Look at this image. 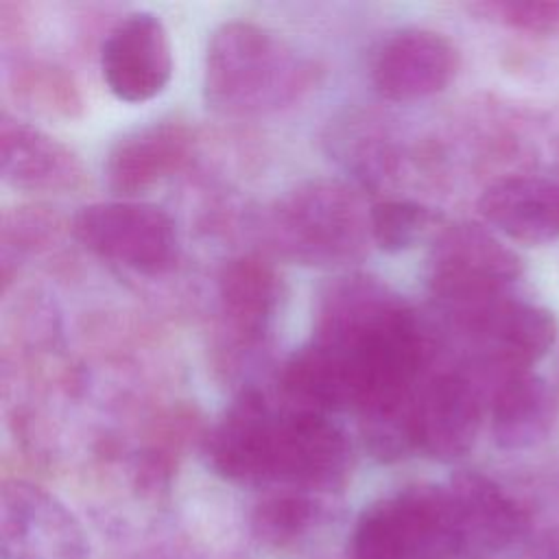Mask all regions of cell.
I'll return each mask as SVG.
<instances>
[{
  "instance_id": "obj_1",
  "label": "cell",
  "mask_w": 559,
  "mask_h": 559,
  "mask_svg": "<svg viewBox=\"0 0 559 559\" xmlns=\"http://www.w3.org/2000/svg\"><path fill=\"white\" fill-rule=\"evenodd\" d=\"M312 341L341 362L371 456L391 463L415 452L413 402L430 352L415 310L369 275L338 277L321 297Z\"/></svg>"
},
{
  "instance_id": "obj_2",
  "label": "cell",
  "mask_w": 559,
  "mask_h": 559,
  "mask_svg": "<svg viewBox=\"0 0 559 559\" xmlns=\"http://www.w3.org/2000/svg\"><path fill=\"white\" fill-rule=\"evenodd\" d=\"M319 74L312 59L269 28L249 20H229L207 39L203 94L218 114L260 116L299 100Z\"/></svg>"
},
{
  "instance_id": "obj_3",
  "label": "cell",
  "mask_w": 559,
  "mask_h": 559,
  "mask_svg": "<svg viewBox=\"0 0 559 559\" xmlns=\"http://www.w3.org/2000/svg\"><path fill=\"white\" fill-rule=\"evenodd\" d=\"M273 249L299 264L360 260L371 240V205L341 179H310L273 201L266 214Z\"/></svg>"
},
{
  "instance_id": "obj_4",
  "label": "cell",
  "mask_w": 559,
  "mask_h": 559,
  "mask_svg": "<svg viewBox=\"0 0 559 559\" xmlns=\"http://www.w3.org/2000/svg\"><path fill=\"white\" fill-rule=\"evenodd\" d=\"M461 552L448 487L413 485L369 504L352 531L347 559H445Z\"/></svg>"
},
{
  "instance_id": "obj_5",
  "label": "cell",
  "mask_w": 559,
  "mask_h": 559,
  "mask_svg": "<svg viewBox=\"0 0 559 559\" xmlns=\"http://www.w3.org/2000/svg\"><path fill=\"white\" fill-rule=\"evenodd\" d=\"M70 229L94 255L142 275L170 271L179 255L175 221L164 207L146 201L111 199L83 205Z\"/></svg>"
},
{
  "instance_id": "obj_6",
  "label": "cell",
  "mask_w": 559,
  "mask_h": 559,
  "mask_svg": "<svg viewBox=\"0 0 559 559\" xmlns=\"http://www.w3.org/2000/svg\"><path fill=\"white\" fill-rule=\"evenodd\" d=\"M522 269V260L511 247L472 221L441 227L428 253L430 290L456 310L502 297Z\"/></svg>"
},
{
  "instance_id": "obj_7",
  "label": "cell",
  "mask_w": 559,
  "mask_h": 559,
  "mask_svg": "<svg viewBox=\"0 0 559 559\" xmlns=\"http://www.w3.org/2000/svg\"><path fill=\"white\" fill-rule=\"evenodd\" d=\"M2 559H87L90 542L76 515L50 491L26 480L0 489Z\"/></svg>"
},
{
  "instance_id": "obj_8",
  "label": "cell",
  "mask_w": 559,
  "mask_h": 559,
  "mask_svg": "<svg viewBox=\"0 0 559 559\" xmlns=\"http://www.w3.org/2000/svg\"><path fill=\"white\" fill-rule=\"evenodd\" d=\"M352 463V441L328 413L290 406L280 411L273 483L308 493L338 491Z\"/></svg>"
},
{
  "instance_id": "obj_9",
  "label": "cell",
  "mask_w": 559,
  "mask_h": 559,
  "mask_svg": "<svg viewBox=\"0 0 559 559\" xmlns=\"http://www.w3.org/2000/svg\"><path fill=\"white\" fill-rule=\"evenodd\" d=\"M277 419L280 411L258 389H242L205 435L210 467L231 483H273Z\"/></svg>"
},
{
  "instance_id": "obj_10",
  "label": "cell",
  "mask_w": 559,
  "mask_h": 559,
  "mask_svg": "<svg viewBox=\"0 0 559 559\" xmlns=\"http://www.w3.org/2000/svg\"><path fill=\"white\" fill-rule=\"evenodd\" d=\"M100 74L118 100L157 96L173 74V46L159 15L131 11L120 17L100 44Z\"/></svg>"
},
{
  "instance_id": "obj_11",
  "label": "cell",
  "mask_w": 559,
  "mask_h": 559,
  "mask_svg": "<svg viewBox=\"0 0 559 559\" xmlns=\"http://www.w3.org/2000/svg\"><path fill=\"white\" fill-rule=\"evenodd\" d=\"M459 70L456 46L439 31L408 26L382 41L371 81L386 100L411 103L443 92Z\"/></svg>"
},
{
  "instance_id": "obj_12",
  "label": "cell",
  "mask_w": 559,
  "mask_h": 559,
  "mask_svg": "<svg viewBox=\"0 0 559 559\" xmlns=\"http://www.w3.org/2000/svg\"><path fill=\"white\" fill-rule=\"evenodd\" d=\"M411 428L415 452L441 463L465 456L480 428V400L472 380L456 371L426 378L413 402Z\"/></svg>"
},
{
  "instance_id": "obj_13",
  "label": "cell",
  "mask_w": 559,
  "mask_h": 559,
  "mask_svg": "<svg viewBox=\"0 0 559 559\" xmlns=\"http://www.w3.org/2000/svg\"><path fill=\"white\" fill-rule=\"evenodd\" d=\"M194 153V131L181 120H157L127 131L105 157L107 188L120 199L153 188L183 170Z\"/></svg>"
},
{
  "instance_id": "obj_14",
  "label": "cell",
  "mask_w": 559,
  "mask_h": 559,
  "mask_svg": "<svg viewBox=\"0 0 559 559\" xmlns=\"http://www.w3.org/2000/svg\"><path fill=\"white\" fill-rule=\"evenodd\" d=\"M0 175L24 192H72L87 181L81 157L68 144L7 109L0 114Z\"/></svg>"
},
{
  "instance_id": "obj_15",
  "label": "cell",
  "mask_w": 559,
  "mask_h": 559,
  "mask_svg": "<svg viewBox=\"0 0 559 559\" xmlns=\"http://www.w3.org/2000/svg\"><path fill=\"white\" fill-rule=\"evenodd\" d=\"M472 336L480 341L491 360L509 367V373L526 371L548 354L557 341L555 314L537 304L518 299H491L459 310Z\"/></svg>"
},
{
  "instance_id": "obj_16",
  "label": "cell",
  "mask_w": 559,
  "mask_h": 559,
  "mask_svg": "<svg viewBox=\"0 0 559 559\" xmlns=\"http://www.w3.org/2000/svg\"><path fill=\"white\" fill-rule=\"evenodd\" d=\"M282 299V280L275 266L260 255H238L218 273L221 330L238 349L264 341Z\"/></svg>"
},
{
  "instance_id": "obj_17",
  "label": "cell",
  "mask_w": 559,
  "mask_h": 559,
  "mask_svg": "<svg viewBox=\"0 0 559 559\" xmlns=\"http://www.w3.org/2000/svg\"><path fill=\"white\" fill-rule=\"evenodd\" d=\"M448 493L461 552H500L522 535L526 518L493 478L474 469H461L452 476Z\"/></svg>"
},
{
  "instance_id": "obj_18",
  "label": "cell",
  "mask_w": 559,
  "mask_h": 559,
  "mask_svg": "<svg viewBox=\"0 0 559 559\" xmlns=\"http://www.w3.org/2000/svg\"><path fill=\"white\" fill-rule=\"evenodd\" d=\"M478 212L493 229L522 245H546L559 238V183L509 175L491 181L478 197Z\"/></svg>"
},
{
  "instance_id": "obj_19",
  "label": "cell",
  "mask_w": 559,
  "mask_h": 559,
  "mask_svg": "<svg viewBox=\"0 0 559 559\" xmlns=\"http://www.w3.org/2000/svg\"><path fill=\"white\" fill-rule=\"evenodd\" d=\"M555 417V393L537 373H507L493 393L491 435L502 450H526L542 443L552 430Z\"/></svg>"
},
{
  "instance_id": "obj_20",
  "label": "cell",
  "mask_w": 559,
  "mask_h": 559,
  "mask_svg": "<svg viewBox=\"0 0 559 559\" xmlns=\"http://www.w3.org/2000/svg\"><path fill=\"white\" fill-rule=\"evenodd\" d=\"M9 85L22 107L46 116L76 118L83 98L72 74L50 61H22L11 70Z\"/></svg>"
},
{
  "instance_id": "obj_21",
  "label": "cell",
  "mask_w": 559,
  "mask_h": 559,
  "mask_svg": "<svg viewBox=\"0 0 559 559\" xmlns=\"http://www.w3.org/2000/svg\"><path fill=\"white\" fill-rule=\"evenodd\" d=\"M321 520V504L299 489H286L260 500L251 513L255 537L273 548H286L306 537Z\"/></svg>"
},
{
  "instance_id": "obj_22",
  "label": "cell",
  "mask_w": 559,
  "mask_h": 559,
  "mask_svg": "<svg viewBox=\"0 0 559 559\" xmlns=\"http://www.w3.org/2000/svg\"><path fill=\"white\" fill-rule=\"evenodd\" d=\"M439 216L424 203L411 199H386L371 205V240L386 253H400L415 247Z\"/></svg>"
},
{
  "instance_id": "obj_23",
  "label": "cell",
  "mask_w": 559,
  "mask_h": 559,
  "mask_svg": "<svg viewBox=\"0 0 559 559\" xmlns=\"http://www.w3.org/2000/svg\"><path fill=\"white\" fill-rule=\"evenodd\" d=\"M61 216L48 205H17L2 214V269L24 253H35L55 242L63 231Z\"/></svg>"
},
{
  "instance_id": "obj_24",
  "label": "cell",
  "mask_w": 559,
  "mask_h": 559,
  "mask_svg": "<svg viewBox=\"0 0 559 559\" xmlns=\"http://www.w3.org/2000/svg\"><path fill=\"white\" fill-rule=\"evenodd\" d=\"M476 9L520 31L548 33L559 28V2L507 0V2H485V4H478Z\"/></svg>"
}]
</instances>
